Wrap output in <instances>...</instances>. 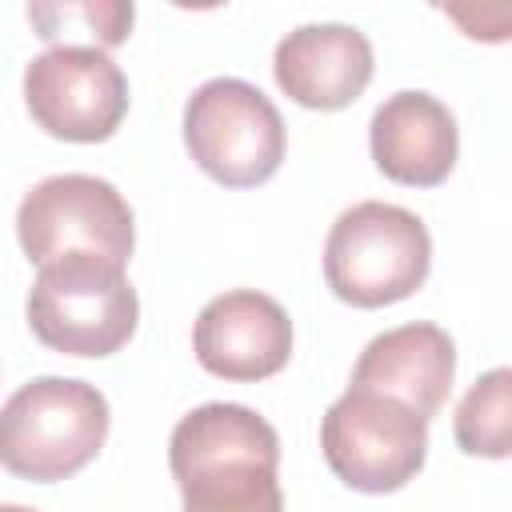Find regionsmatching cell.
Wrapping results in <instances>:
<instances>
[{"instance_id":"obj_1","label":"cell","mask_w":512,"mask_h":512,"mask_svg":"<svg viewBox=\"0 0 512 512\" xmlns=\"http://www.w3.org/2000/svg\"><path fill=\"white\" fill-rule=\"evenodd\" d=\"M168 468L184 512H284L280 436L248 404L212 400L180 416Z\"/></svg>"},{"instance_id":"obj_2","label":"cell","mask_w":512,"mask_h":512,"mask_svg":"<svg viewBox=\"0 0 512 512\" xmlns=\"http://www.w3.org/2000/svg\"><path fill=\"white\" fill-rule=\"evenodd\" d=\"M108 400L72 376H36L0 408V464L32 484H56L88 468L108 440Z\"/></svg>"},{"instance_id":"obj_3","label":"cell","mask_w":512,"mask_h":512,"mask_svg":"<svg viewBox=\"0 0 512 512\" xmlns=\"http://www.w3.org/2000/svg\"><path fill=\"white\" fill-rule=\"evenodd\" d=\"M432 268V236L424 220L400 204L360 200L336 216L324 240V280L352 308H384L408 300Z\"/></svg>"},{"instance_id":"obj_4","label":"cell","mask_w":512,"mask_h":512,"mask_svg":"<svg viewBox=\"0 0 512 512\" xmlns=\"http://www.w3.org/2000/svg\"><path fill=\"white\" fill-rule=\"evenodd\" d=\"M140 320L136 288L124 268L92 252H68L40 264L28 292V328L64 356H112Z\"/></svg>"},{"instance_id":"obj_5","label":"cell","mask_w":512,"mask_h":512,"mask_svg":"<svg viewBox=\"0 0 512 512\" xmlns=\"http://www.w3.org/2000/svg\"><path fill=\"white\" fill-rule=\"evenodd\" d=\"M184 144L200 172L224 188H256L276 176L288 132L276 104L248 80H204L184 104Z\"/></svg>"},{"instance_id":"obj_6","label":"cell","mask_w":512,"mask_h":512,"mask_svg":"<svg viewBox=\"0 0 512 512\" xmlns=\"http://www.w3.org/2000/svg\"><path fill=\"white\" fill-rule=\"evenodd\" d=\"M320 452L340 484L384 496L424 468L428 424L400 400L348 384L320 420Z\"/></svg>"},{"instance_id":"obj_7","label":"cell","mask_w":512,"mask_h":512,"mask_svg":"<svg viewBox=\"0 0 512 512\" xmlns=\"http://www.w3.org/2000/svg\"><path fill=\"white\" fill-rule=\"evenodd\" d=\"M16 236L36 268L68 252H92L124 268L136 248L128 200L116 184L84 172H60L24 192L16 208Z\"/></svg>"},{"instance_id":"obj_8","label":"cell","mask_w":512,"mask_h":512,"mask_svg":"<svg viewBox=\"0 0 512 512\" xmlns=\"http://www.w3.org/2000/svg\"><path fill=\"white\" fill-rule=\"evenodd\" d=\"M24 104L48 136L100 144L128 112V76L100 48H48L24 68Z\"/></svg>"},{"instance_id":"obj_9","label":"cell","mask_w":512,"mask_h":512,"mask_svg":"<svg viewBox=\"0 0 512 512\" xmlns=\"http://www.w3.org/2000/svg\"><path fill=\"white\" fill-rule=\"evenodd\" d=\"M192 352L204 372L236 384H256L288 364L292 320L272 296L256 288H232L200 308L192 324Z\"/></svg>"},{"instance_id":"obj_10","label":"cell","mask_w":512,"mask_h":512,"mask_svg":"<svg viewBox=\"0 0 512 512\" xmlns=\"http://www.w3.org/2000/svg\"><path fill=\"white\" fill-rule=\"evenodd\" d=\"M372 44L360 28L340 20L300 24L272 52V76L288 100L312 112L348 108L372 80Z\"/></svg>"},{"instance_id":"obj_11","label":"cell","mask_w":512,"mask_h":512,"mask_svg":"<svg viewBox=\"0 0 512 512\" xmlns=\"http://www.w3.org/2000/svg\"><path fill=\"white\" fill-rule=\"evenodd\" d=\"M456 376V344L440 324L412 320L372 336L352 368V388L400 400L424 424L444 408Z\"/></svg>"},{"instance_id":"obj_12","label":"cell","mask_w":512,"mask_h":512,"mask_svg":"<svg viewBox=\"0 0 512 512\" xmlns=\"http://www.w3.org/2000/svg\"><path fill=\"white\" fill-rule=\"evenodd\" d=\"M368 148L388 180L408 188H436L456 168V116L428 92H396L372 112Z\"/></svg>"},{"instance_id":"obj_13","label":"cell","mask_w":512,"mask_h":512,"mask_svg":"<svg viewBox=\"0 0 512 512\" xmlns=\"http://www.w3.org/2000/svg\"><path fill=\"white\" fill-rule=\"evenodd\" d=\"M28 20L40 40L52 48H72V40H88V48H116L128 40L136 8L124 0H48L28 4Z\"/></svg>"},{"instance_id":"obj_14","label":"cell","mask_w":512,"mask_h":512,"mask_svg":"<svg viewBox=\"0 0 512 512\" xmlns=\"http://www.w3.org/2000/svg\"><path fill=\"white\" fill-rule=\"evenodd\" d=\"M508 412H512V372L492 368L456 404L452 436H456L460 452L504 460L512 452V416Z\"/></svg>"},{"instance_id":"obj_15","label":"cell","mask_w":512,"mask_h":512,"mask_svg":"<svg viewBox=\"0 0 512 512\" xmlns=\"http://www.w3.org/2000/svg\"><path fill=\"white\" fill-rule=\"evenodd\" d=\"M0 512H36V508H24V504H0Z\"/></svg>"}]
</instances>
